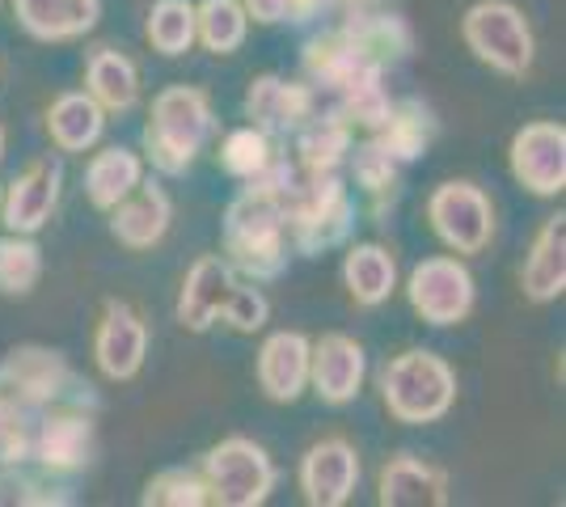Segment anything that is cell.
I'll return each instance as SVG.
<instances>
[{"instance_id": "obj_1", "label": "cell", "mask_w": 566, "mask_h": 507, "mask_svg": "<svg viewBox=\"0 0 566 507\" xmlns=\"http://www.w3.org/2000/svg\"><path fill=\"white\" fill-rule=\"evenodd\" d=\"M266 314H271L266 300L254 288H237L229 263H220L216 254H203L199 263L190 266L182 296H178V321L190 335L212 330L220 317L241 335H254V330L266 326Z\"/></svg>"}, {"instance_id": "obj_2", "label": "cell", "mask_w": 566, "mask_h": 507, "mask_svg": "<svg viewBox=\"0 0 566 507\" xmlns=\"http://www.w3.org/2000/svg\"><path fill=\"white\" fill-rule=\"evenodd\" d=\"M212 102L203 89L190 85H174L166 94H157L153 115L144 127V145L148 157L161 173H182L190 161L203 152L208 136H212Z\"/></svg>"}, {"instance_id": "obj_3", "label": "cell", "mask_w": 566, "mask_h": 507, "mask_svg": "<svg viewBox=\"0 0 566 507\" xmlns=\"http://www.w3.org/2000/svg\"><path fill=\"white\" fill-rule=\"evenodd\" d=\"M380 398L398 423H436L457 402V377L431 351H401L380 372Z\"/></svg>"}, {"instance_id": "obj_4", "label": "cell", "mask_w": 566, "mask_h": 507, "mask_svg": "<svg viewBox=\"0 0 566 507\" xmlns=\"http://www.w3.org/2000/svg\"><path fill=\"white\" fill-rule=\"evenodd\" d=\"M283 233H287V220H283L280 199L262 178H254V187H245V194L224 216V245L233 263L250 275H275L283 266Z\"/></svg>"}, {"instance_id": "obj_5", "label": "cell", "mask_w": 566, "mask_h": 507, "mask_svg": "<svg viewBox=\"0 0 566 507\" xmlns=\"http://www.w3.org/2000/svg\"><path fill=\"white\" fill-rule=\"evenodd\" d=\"M461 34L473 55L491 64L495 73L524 76L533 68V30L524 22V13L507 0H478L461 22Z\"/></svg>"}, {"instance_id": "obj_6", "label": "cell", "mask_w": 566, "mask_h": 507, "mask_svg": "<svg viewBox=\"0 0 566 507\" xmlns=\"http://www.w3.org/2000/svg\"><path fill=\"white\" fill-rule=\"evenodd\" d=\"M203 483H208V495L216 504L254 507L271 495L275 465H271L262 444L245 440V435H229L203 457Z\"/></svg>"}, {"instance_id": "obj_7", "label": "cell", "mask_w": 566, "mask_h": 507, "mask_svg": "<svg viewBox=\"0 0 566 507\" xmlns=\"http://www.w3.org/2000/svg\"><path fill=\"white\" fill-rule=\"evenodd\" d=\"M427 216H431L436 237L449 245V250H457V254H478V250H486L491 233H495L491 199L478 191L473 182H444L440 191L431 194Z\"/></svg>"}, {"instance_id": "obj_8", "label": "cell", "mask_w": 566, "mask_h": 507, "mask_svg": "<svg viewBox=\"0 0 566 507\" xmlns=\"http://www.w3.org/2000/svg\"><path fill=\"white\" fill-rule=\"evenodd\" d=\"M406 296L431 326H457L473 309V275L457 258H427L410 271Z\"/></svg>"}, {"instance_id": "obj_9", "label": "cell", "mask_w": 566, "mask_h": 507, "mask_svg": "<svg viewBox=\"0 0 566 507\" xmlns=\"http://www.w3.org/2000/svg\"><path fill=\"white\" fill-rule=\"evenodd\" d=\"M512 173L533 194H563L566 187V131L558 123H528L512 140Z\"/></svg>"}, {"instance_id": "obj_10", "label": "cell", "mask_w": 566, "mask_h": 507, "mask_svg": "<svg viewBox=\"0 0 566 507\" xmlns=\"http://www.w3.org/2000/svg\"><path fill=\"white\" fill-rule=\"evenodd\" d=\"M144 351H148V326H144V317L127 300H106V314H102L97 342H94L97 368L111 381H132L144 368Z\"/></svg>"}, {"instance_id": "obj_11", "label": "cell", "mask_w": 566, "mask_h": 507, "mask_svg": "<svg viewBox=\"0 0 566 507\" xmlns=\"http://www.w3.org/2000/svg\"><path fill=\"white\" fill-rule=\"evenodd\" d=\"M355 483H359V461L347 440H322L313 444L301 461V490H305V504L313 507H338L352 499Z\"/></svg>"}, {"instance_id": "obj_12", "label": "cell", "mask_w": 566, "mask_h": 507, "mask_svg": "<svg viewBox=\"0 0 566 507\" xmlns=\"http://www.w3.org/2000/svg\"><path fill=\"white\" fill-rule=\"evenodd\" d=\"M364 372H368V360L355 338L326 335L317 347H308V381L317 389V398L331 406L352 402L364 385Z\"/></svg>"}, {"instance_id": "obj_13", "label": "cell", "mask_w": 566, "mask_h": 507, "mask_svg": "<svg viewBox=\"0 0 566 507\" xmlns=\"http://www.w3.org/2000/svg\"><path fill=\"white\" fill-rule=\"evenodd\" d=\"M60 182H64V169L55 166L51 157L34 161L22 178H13V187L4 194V224L9 233H39L51 220L55 203H60Z\"/></svg>"}, {"instance_id": "obj_14", "label": "cell", "mask_w": 566, "mask_h": 507, "mask_svg": "<svg viewBox=\"0 0 566 507\" xmlns=\"http://www.w3.org/2000/svg\"><path fill=\"white\" fill-rule=\"evenodd\" d=\"M317 94L301 81H283V76H259L245 94V110L259 123V131H296L301 123L313 119Z\"/></svg>"}, {"instance_id": "obj_15", "label": "cell", "mask_w": 566, "mask_h": 507, "mask_svg": "<svg viewBox=\"0 0 566 507\" xmlns=\"http://www.w3.org/2000/svg\"><path fill=\"white\" fill-rule=\"evenodd\" d=\"M13 13L25 34L43 43H69L94 30L102 4L97 0H13Z\"/></svg>"}, {"instance_id": "obj_16", "label": "cell", "mask_w": 566, "mask_h": 507, "mask_svg": "<svg viewBox=\"0 0 566 507\" xmlns=\"http://www.w3.org/2000/svg\"><path fill=\"white\" fill-rule=\"evenodd\" d=\"M380 507H444L449 474L415 457H394L380 469Z\"/></svg>"}, {"instance_id": "obj_17", "label": "cell", "mask_w": 566, "mask_h": 507, "mask_svg": "<svg viewBox=\"0 0 566 507\" xmlns=\"http://www.w3.org/2000/svg\"><path fill=\"white\" fill-rule=\"evenodd\" d=\"M259 385L271 402H296L308 385V338L271 335L259 356Z\"/></svg>"}, {"instance_id": "obj_18", "label": "cell", "mask_w": 566, "mask_h": 507, "mask_svg": "<svg viewBox=\"0 0 566 507\" xmlns=\"http://www.w3.org/2000/svg\"><path fill=\"white\" fill-rule=\"evenodd\" d=\"M115 220H111V233L118 237V245L127 250H153V245L166 237L169 229V194L161 187H136L123 203L111 208Z\"/></svg>"}, {"instance_id": "obj_19", "label": "cell", "mask_w": 566, "mask_h": 507, "mask_svg": "<svg viewBox=\"0 0 566 507\" xmlns=\"http://www.w3.org/2000/svg\"><path fill=\"white\" fill-rule=\"evenodd\" d=\"M520 288L528 300H558L566 292V216H549L545 229L533 242V254L524 258L520 271Z\"/></svg>"}, {"instance_id": "obj_20", "label": "cell", "mask_w": 566, "mask_h": 507, "mask_svg": "<svg viewBox=\"0 0 566 507\" xmlns=\"http://www.w3.org/2000/svg\"><path fill=\"white\" fill-rule=\"evenodd\" d=\"M140 157L136 152H127V148H106V152H97L90 169H85V194H90V203H94L97 212H111L115 203H123L127 194L140 187Z\"/></svg>"}, {"instance_id": "obj_21", "label": "cell", "mask_w": 566, "mask_h": 507, "mask_svg": "<svg viewBox=\"0 0 566 507\" xmlns=\"http://www.w3.org/2000/svg\"><path fill=\"white\" fill-rule=\"evenodd\" d=\"M85 81H90V97L102 110H132L140 97V76L127 55L111 47H97L85 64Z\"/></svg>"}, {"instance_id": "obj_22", "label": "cell", "mask_w": 566, "mask_h": 507, "mask_svg": "<svg viewBox=\"0 0 566 507\" xmlns=\"http://www.w3.org/2000/svg\"><path fill=\"white\" fill-rule=\"evenodd\" d=\"M343 279H347V292H352L355 305H380L389 300L394 292V279H398V266L389 258V250L380 245H355L343 263Z\"/></svg>"}, {"instance_id": "obj_23", "label": "cell", "mask_w": 566, "mask_h": 507, "mask_svg": "<svg viewBox=\"0 0 566 507\" xmlns=\"http://www.w3.org/2000/svg\"><path fill=\"white\" fill-rule=\"evenodd\" d=\"M4 377L13 381V389L30 398V402H48L60 393V385L69 381V368L60 360V351H43V347H22L13 351L4 363Z\"/></svg>"}, {"instance_id": "obj_24", "label": "cell", "mask_w": 566, "mask_h": 507, "mask_svg": "<svg viewBox=\"0 0 566 507\" xmlns=\"http://www.w3.org/2000/svg\"><path fill=\"white\" fill-rule=\"evenodd\" d=\"M102 106L85 94H64L48 115L51 140L64 148V152H85L102 136Z\"/></svg>"}, {"instance_id": "obj_25", "label": "cell", "mask_w": 566, "mask_h": 507, "mask_svg": "<svg viewBox=\"0 0 566 507\" xmlns=\"http://www.w3.org/2000/svg\"><path fill=\"white\" fill-rule=\"evenodd\" d=\"M90 448H94V432H90V419H76V414H64V419H51L43 435H39V461L48 469H81L90 461Z\"/></svg>"}, {"instance_id": "obj_26", "label": "cell", "mask_w": 566, "mask_h": 507, "mask_svg": "<svg viewBox=\"0 0 566 507\" xmlns=\"http://www.w3.org/2000/svg\"><path fill=\"white\" fill-rule=\"evenodd\" d=\"M301 140V169H334L347 152H352V123L347 119H308L296 127Z\"/></svg>"}, {"instance_id": "obj_27", "label": "cell", "mask_w": 566, "mask_h": 507, "mask_svg": "<svg viewBox=\"0 0 566 507\" xmlns=\"http://www.w3.org/2000/svg\"><path fill=\"white\" fill-rule=\"evenodd\" d=\"M431 140V119H427L423 106H401V110H389V119L377 127V145L394 157V161H415L419 152Z\"/></svg>"}, {"instance_id": "obj_28", "label": "cell", "mask_w": 566, "mask_h": 507, "mask_svg": "<svg viewBox=\"0 0 566 507\" xmlns=\"http://www.w3.org/2000/svg\"><path fill=\"white\" fill-rule=\"evenodd\" d=\"M195 34L203 39V47L216 55H229L245 39V9L237 0H203L195 9Z\"/></svg>"}, {"instance_id": "obj_29", "label": "cell", "mask_w": 566, "mask_h": 507, "mask_svg": "<svg viewBox=\"0 0 566 507\" xmlns=\"http://www.w3.org/2000/svg\"><path fill=\"white\" fill-rule=\"evenodd\" d=\"M43 279V250L25 233H9L0 242V292L4 296H30Z\"/></svg>"}, {"instance_id": "obj_30", "label": "cell", "mask_w": 566, "mask_h": 507, "mask_svg": "<svg viewBox=\"0 0 566 507\" xmlns=\"http://www.w3.org/2000/svg\"><path fill=\"white\" fill-rule=\"evenodd\" d=\"M148 43L161 55H182L195 43V4L190 0H157L148 13Z\"/></svg>"}, {"instance_id": "obj_31", "label": "cell", "mask_w": 566, "mask_h": 507, "mask_svg": "<svg viewBox=\"0 0 566 507\" xmlns=\"http://www.w3.org/2000/svg\"><path fill=\"white\" fill-rule=\"evenodd\" d=\"M271 161H275V157H271V145H266V131H259V127H241V131H233V136L220 145V166L229 169V173H237V178H250V182H254Z\"/></svg>"}, {"instance_id": "obj_32", "label": "cell", "mask_w": 566, "mask_h": 507, "mask_svg": "<svg viewBox=\"0 0 566 507\" xmlns=\"http://www.w3.org/2000/svg\"><path fill=\"white\" fill-rule=\"evenodd\" d=\"M144 504L153 507H199V504H212L208 495V483L199 474H187V469H166L157 474L153 483L144 486Z\"/></svg>"}, {"instance_id": "obj_33", "label": "cell", "mask_w": 566, "mask_h": 507, "mask_svg": "<svg viewBox=\"0 0 566 507\" xmlns=\"http://www.w3.org/2000/svg\"><path fill=\"white\" fill-rule=\"evenodd\" d=\"M355 178L373 194L394 191V182H398V161H394L377 140H368L364 148H355Z\"/></svg>"}, {"instance_id": "obj_34", "label": "cell", "mask_w": 566, "mask_h": 507, "mask_svg": "<svg viewBox=\"0 0 566 507\" xmlns=\"http://www.w3.org/2000/svg\"><path fill=\"white\" fill-rule=\"evenodd\" d=\"M317 9H326V0H283V22H308Z\"/></svg>"}, {"instance_id": "obj_35", "label": "cell", "mask_w": 566, "mask_h": 507, "mask_svg": "<svg viewBox=\"0 0 566 507\" xmlns=\"http://www.w3.org/2000/svg\"><path fill=\"white\" fill-rule=\"evenodd\" d=\"M0 152H4V136H0Z\"/></svg>"}]
</instances>
